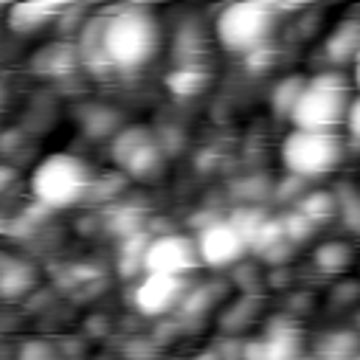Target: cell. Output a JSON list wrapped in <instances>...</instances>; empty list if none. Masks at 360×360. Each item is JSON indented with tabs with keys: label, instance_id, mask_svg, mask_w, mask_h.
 <instances>
[{
	"label": "cell",
	"instance_id": "1",
	"mask_svg": "<svg viewBox=\"0 0 360 360\" xmlns=\"http://www.w3.org/2000/svg\"><path fill=\"white\" fill-rule=\"evenodd\" d=\"M104 56L112 70L143 68L160 45V31L149 8L124 6L112 14H104Z\"/></svg>",
	"mask_w": 360,
	"mask_h": 360
},
{
	"label": "cell",
	"instance_id": "2",
	"mask_svg": "<svg viewBox=\"0 0 360 360\" xmlns=\"http://www.w3.org/2000/svg\"><path fill=\"white\" fill-rule=\"evenodd\" d=\"M96 186L90 166L68 152L48 155L31 174V191L45 208H68L82 202Z\"/></svg>",
	"mask_w": 360,
	"mask_h": 360
},
{
	"label": "cell",
	"instance_id": "3",
	"mask_svg": "<svg viewBox=\"0 0 360 360\" xmlns=\"http://www.w3.org/2000/svg\"><path fill=\"white\" fill-rule=\"evenodd\" d=\"M349 104L352 96L346 79L340 73H318L315 79H307L290 121L295 129L335 132L340 124H346Z\"/></svg>",
	"mask_w": 360,
	"mask_h": 360
},
{
	"label": "cell",
	"instance_id": "4",
	"mask_svg": "<svg viewBox=\"0 0 360 360\" xmlns=\"http://www.w3.org/2000/svg\"><path fill=\"white\" fill-rule=\"evenodd\" d=\"M217 39L231 53L250 56L264 48L276 28V6L270 3H233L225 6L214 22Z\"/></svg>",
	"mask_w": 360,
	"mask_h": 360
},
{
	"label": "cell",
	"instance_id": "5",
	"mask_svg": "<svg viewBox=\"0 0 360 360\" xmlns=\"http://www.w3.org/2000/svg\"><path fill=\"white\" fill-rule=\"evenodd\" d=\"M281 160L292 177H321L338 169L343 160V146L335 132L292 129L281 143Z\"/></svg>",
	"mask_w": 360,
	"mask_h": 360
},
{
	"label": "cell",
	"instance_id": "6",
	"mask_svg": "<svg viewBox=\"0 0 360 360\" xmlns=\"http://www.w3.org/2000/svg\"><path fill=\"white\" fill-rule=\"evenodd\" d=\"M112 158L132 177H149L160 169L163 152L146 127H127L112 135Z\"/></svg>",
	"mask_w": 360,
	"mask_h": 360
},
{
	"label": "cell",
	"instance_id": "7",
	"mask_svg": "<svg viewBox=\"0 0 360 360\" xmlns=\"http://www.w3.org/2000/svg\"><path fill=\"white\" fill-rule=\"evenodd\" d=\"M197 264H200L197 239L183 233L155 236L143 256V273H155V276H183Z\"/></svg>",
	"mask_w": 360,
	"mask_h": 360
},
{
	"label": "cell",
	"instance_id": "8",
	"mask_svg": "<svg viewBox=\"0 0 360 360\" xmlns=\"http://www.w3.org/2000/svg\"><path fill=\"white\" fill-rule=\"evenodd\" d=\"M248 250V242L242 239V233L233 228L231 219H214L208 225H202L200 236H197V253L200 262L208 267H228L233 262H239Z\"/></svg>",
	"mask_w": 360,
	"mask_h": 360
},
{
	"label": "cell",
	"instance_id": "9",
	"mask_svg": "<svg viewBox=\"0 0 360 360\" xmlns=\"http://www.w3.org/2000/svg\"><path fill=\"white\" fill-rule=\"evenodd\" d=\"M186 298V284L180 276H155L146 273L143 281L135 287V309L143 315H166Z\"/></svg>",
	"mask_w": 360,
	"mask_h": 360
},
{
	"label": "cell",
	"instance_id": "10",
	"mask_svg": "<svg viewBox=\"0 0 360 360\" xmlns=\"http://www.w3.org/2000/svg\"><path fill=\"white\" fill-rule=\"evenodd\" d=\"M301 338L292 326H273L264 338L245 346V360H295Z\"/></svg>",
	"mask_w": 360,
	"mask_h": 360
},
{
	"label": "cell",
	"instance_id": "11",
	"mask_svg": "<svg viewBox=\"0 0 360 360\" xmlns=\"http://www.w3.org/2000/svg\"><path fill=\"white\" fill-rule=\"evenodd\" d=\"M34 284H37V270L31 262L0 256V298L6 301L22 298L34 290Z\"/></svg>",
	"mask_w": 360,
	"mask_h": 360
},
{
	"label": "cell",
	"instance_id": "12",
	"mask_svg": "<svg viewBox=\"0 0 360 360\" xmlns=\"http://www.w3.org/2000/svg\"><path fill=\"white\" fill-rule=\"evenodd\" d=\"M101 34H104V17H93L84 22L82 34H79V42H76V51H79V62L93 70V73H107L112 70L107 56H104V42H101Z\"/></svg>",
	"mask_w": 360,
	"mask_h": 360
},
{
	"label": "cell",
	"instance_id": "13",
	"mask_svg": "<svg viewBox=\"0 0 360 360\" xmlns=\"http://www.w3.org/2000/svg\"><path fill=\"white\" fill-rule=\"evenodd\" d=\"M62 11H65L62 3H17L8 8V28L17 34H31Z\"/></svg>",
	"mask_w": 360,
	"mask_h": 360
},
{
	"label": "cell",
	"instance_id": "14",
	"mask_svg": "<svg viewBox=\"0 0 360 360\" xmlns=\"http://www.w3.org/2000/svg\"><path fill=\"white\" fill-rule=\"evenodd\" d=\"M79 62V51L76 45H68V42H53V45H45L42 51L34 53L31 59V68L42 76H68Z\"/></svg>",
	"mask_w": 360,
	"mask_h": 360
},
{
	"label": "cell",
	"instance_id": "15",
	"mask_svg": "<svg viewBox=\"0 0 360 360\" xmlns=\"http://www.w3.org/2000/svg\"><path fill=\"white\" fill-rule=\"evenodd\" d=\"M326 56L335 65H343V62L357 59L360 56V22H354V20L340 22L329 34V39H326Z\"/></svg>",
	"mask_w": 360,
	"mask_h": 360
},
{
	"label": "cell",
	"instance_id": "16",
	"mask_svg": "<svg viewBox=\"0 0 360 360\" xmlns=\"http://www.w3.org/2000/svg\"><path fill=\"white\" fill-rule=\"evenodd\" d=\"M304 84H307V79H301V76H287V79H281L276 84V90L270 93V107L276 110L278 118H290L292 115V110H295V104L301 98Z\"/></svg>",
	"mask_w": 360,
	"mask_h": 360
},
{
	"label": "cell",
	"instance_id": "17",
	"mask_svg": "<svg viewBox=\"0 0 360 360\" xmlns=\"http://www.w3.org/2000/svg\"><path fill=\"white\" fill-rule=\"evenodd\" d=\"M169 87L177 93V96H194L205 87L208 76L202 70V65H177L172 73H169Z\"/></svg>",
	"mask_w": 360,
	"mask_h": 360
},
{
	"label": "cell",
	"instance_id": "18",
	"mask_svg": "<svg viewBox=\"0 0 360 360\" xmlns=\"http://www.w3.org/2000/svg\"><path fill=\"white\" fill-rule=\"evenodd\" d=\"M312 259L323 273H340L352 264V248L346 242H323L315 248Z\"/></svg>",
	"mask_w": 360,
	"mask_h": 360
},
{
	"label": "cell",
	"instance_id": "19",
	"mask_svg": "<svg viewBox=\"0 0 360 360\" xmlns=\"http://www.w3.org/2000/svg\"><path fill=\"white\" fill-rule=\"evenodd\" d=\"M298 211H301L309 222H323V219H329V217L338 211V197H332L329 191L307 194V197H301Z\"/></svg>",
	"mask_w": 360,
	"mask_h": 360
},
{
	"label": "cell",
	"instance_id": "20",
	"mask_svg": "<svg viewBox=\"0 0 360 360\" xmlns=\"http://www.w3.org/2000/svg\"><path fill=\"white\" fill-rule=\"evenodd\" d=\"M115 127H118V115H115V110L93 107V110H87V115H84V129H87V135H93V138L112 135V132H118Z\"/></svg>",
	"mask_w": 360,
	"mask_h": 360
},
{
	"label": "cell",
	"instance_id": "21",
	"mask_svg": "<svg viewBox=\"0 0 360 360\" xmlns=\"http://www.w3.org/2000/svg\"><path fill=\"white\" fill-rule=\"evenodd\" d=\"M264 214L262 211H256V208H239L233 217H231V222H233V228L242 233V239L248 242V245H253V239H256V233H259V228L264 225Z\"/></svg>",
	"mask_w": 360,
	"mask_h": 360
},
{
	"label": "cell",
	"instance_id": "22",
	"mask_svg": "<svg viewBox=\"0 0 360 360\" xmlns=\"http://www.w3.org/2000/svg\"><path fill=\"white\" fill-rule=\"evenodd\" d=\"M281 225H284V236L295 245V242H301V239H307L312 231H315V222H309L301 211H295V214H290L287 219H281Z\"/></svg>",
	"mask_w": 360,
	"mask_h": 360
},
{
	"label": "cell",
	"instance_id": "23",
	"mask_svg": "<svg viewBox=\"0 0 360 360\" xmlns=\"http://www.w3.org/2000/svg\"><path fill=\"white\" fill-rule=\"evenodd\" d=\"M17 360H56V354H53V346L51 343H45V340H28L17 352Z\"/></svg>",
	"mask_w": 360,
	"mask_h": 360
},
{
	"label": "cell",
	"instance_id": "24",
	"mask_svg": "<svg viewBox=\"0 0 360 360\" xmlns=\"http://www.w3.org/2000/svg\"><path fill=\"white\" fill-rule=\"evenodd\" d=\"M338 208H343L346 222H349L354 231H360V194L352 197V200H338Z\"/></svg>",
	"mask_w": 360,
	"mask_h": 360
},
{
	"label": "cell",
	"instance_id": "25",
	"mask_svg": "<svg viewBox=\"0 0 360 360\" xmlns=\"http://www.w3.org/2000/svg\"><path fill=\"white\" fill-rule=\"evenodd\" d=\"M346 127H349V132L360 141V96L357 98H352V104H349V112H346Z\"/></svg>",
	"mask_w": 360,
	"mask_h": 360
},
{
	"label": "cell",
	"instance_id": "26",
	"mask_svg": "<svg viewBox=\"0 0 360 360\" xmlns=\"http://www.w3.org/2000/svg\"><path fill=\"white\" fill-rule=\"evenodd\" d=\"M14 180H17V172L8 169V166H0V194L8 191V188L14 186Z\"/></svg>",
	"mask_w": 360,
	"mask_h": 360
},
{
	"label": "cell",
	"instance_id": "27",
	"mask_svg": "<svg viewBox=\"0 0 360 360\" xmlns=\"http://www.w3.org/2000/svg\"><path fill=\"white\" fill-rule=\"evenodd\" d=\"M354 82H357V87H360V56L354 59Z\"/></svg>",
	"mask_w": 360,
	"mask_h": 360
},
{
	"label": "cell",
	"instance_id": "28",
	"mask_svg": "<svg viewBox=\"0 0 360 360\" xmlns=\"http://www.w3.org/2000/svg\"><path fill=\"white\" fill-rule=\"evenodd\" d=\"M197 360H219V354H214V352H205V354H200Z\"/></svg>",
	"mask_w": 360,
	"mask_h": 360
},
{
	"label": "cell",
	"instance_id": "29",
	"mask_svg": "<svg viewBox=\"0 0 360 360\" xmlns=\"http://www.w3.org/2000/svg\"><path fill=\"white\" fill-rule=\"evenodd\" d=\"M352 360H360V354H354V357H352Z\"/></svg>",
	"mask_w": 360,
	"mask_h": 360
}]
</instances>
